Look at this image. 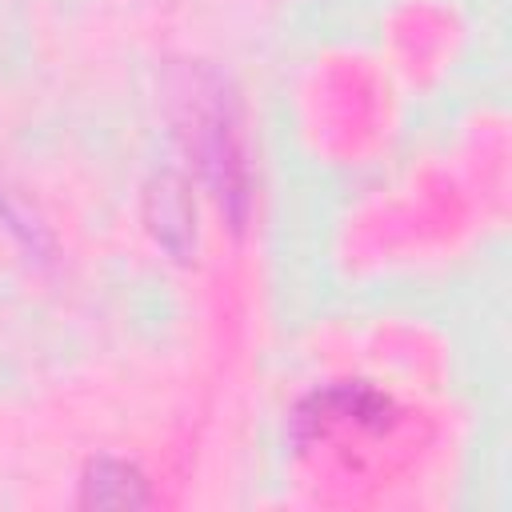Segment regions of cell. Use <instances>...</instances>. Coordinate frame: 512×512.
I'll return each instance as SVG.
<instances>
[{"instance_id": "obj_1", "label": "cell", "mask_w": 512, "mask_h": 512, "mask_svg": "<svg viewBox=\"0 0 512 512\" xmlns=\"http://www.w3.org/2000/svg\"><path fill=\"white\" fill-rule=\"evenodd\" d=\"M180 104H184V120H180L184 144L196 156L200 176L212 188L216 204L240 232L248 220V200H252L248 160H244V140H240V104L228 80H220L208 68H196L188 76Z\"/></svg>"}, {"instance_id": "obj_2", "label": "cell", "mask_w": 512, "mask_h": 512, "mask_svg": "<svg viewBox=\"0 0 512 512\" xmlns=\"http://www.w3.org/2000/svg\"><path fill=\"white\" fill-rule=\"evenodd\" d=\"M144 220L156 236V244L176 256V260H188L192 244H196V212H192V200H188V188L180 176H156L148 184V196H144Z\"/></svg>"}, {"instance_id": "obj_3", "label": "cell", "mask_w": 512, "mask_h": 512, "mask_svg": "<svg viewBox=\"0 0 512 512\" xmlns=\"http://www.w3.org/2000/svg\"><path fill=\"white\" fill-rule=\"evenodd\" d=\"M148 484L144 476L124 460H92L80 480V504L84 508H144Z\"/></svg>"}]
</instances>
